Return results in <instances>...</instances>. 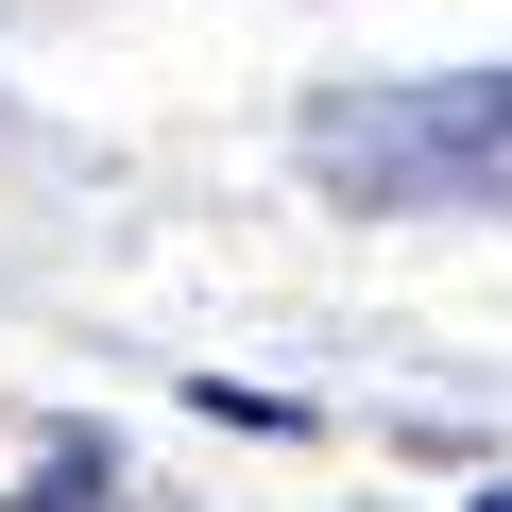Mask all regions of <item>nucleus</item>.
I'll return each instance as SVG.
<instances>
[{
  "label": "nucleus",
  "instance_id": "3",
  "mask_svg": "<svg viewBox=\"0 0 512 512\" xmlns=\"http://www.w3.org/2000/svg\"><path fill=\"white\" fill-rule=\"evenodd\" d=\"M478 512H512V478H495V495H478Z\"/></svg>",
  "mask_w": 512,
  "mask_h": 512
},
{
  "label": "nucleus",
  "instance_id": "2",
  "mask_svg": "<svg viewBox=\"0 0 512 512\" xmlns=\"http://www.w3.org/2000/svg\"><path fill=\"white\" fill-rule=\"evenodd\" d=\"M18 512H120V478H103V444H69V461H52L35 495H18Z\"/></svg>",
  "mask_w": 512,
  "mask_h": 512
},
{
  "label": "nucleus",
  "instance_id": "1",
  "mask_svg": "<svg viewBox=\"0 0 512 512\" xmlns=\"http://www.w3.org/2000/svg\"><path fill=\"white\" fill-rule=\"evenodd\" d=\"M308 171L342 205H512V69L342 86V103H308Z\"/></svg>",
  "mask_w": 512,
  "mask_h": 512
}]
</instances>
